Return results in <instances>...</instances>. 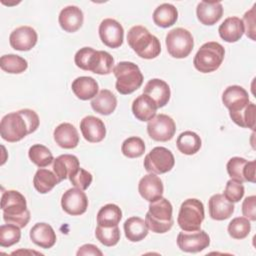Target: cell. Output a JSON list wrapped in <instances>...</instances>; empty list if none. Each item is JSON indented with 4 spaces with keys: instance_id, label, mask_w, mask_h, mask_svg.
<instances>
[{
    "instance_id": "34",
    "label": "cell",
    "mask_w": 256,
    "mask_h": 256,
    "mask_svg": "<svg viewBox=\"0 0 256 256\" xmlns=\"http://www.w3.org/2000/svg\"><path fill=\"white\" fill-rule=\"evenodd\" d=\"M58 183L60 182L55 173L45 168H39L33 178L34 188L41 194L50 192Z\"/></svg>"
},
{
    "instance_id": "21",
    "label": "cell",
    "mask_w": 256,
    "mask_h": 256,
    "mask_svg": "<svg viewBox=\"0 0 256 256\" xmlns=\"http://www.w3.org/2000/svg\"><path fill=\"white\" fill-rule=\"evenodd\" d=\"M60 27L68 33H73L79 30L83 24L84 16L82 10L74 5L67 6L60 11L58 17Z\"/></svg>"
},
{
    "instance_id": "43",
    "label": "cell",
    "mask_w": 256,
    "mask_h": 256,
    "mask_svg": "<svg viewBox=\"0 0 256 256\" xmlns=\"http://www.w3.org/2000/svg\"><path fill=\"white\" fill-rule=\"evenodd\" d=\"M244 193H245V190H244L243 184L234 179H230L226 183L223 195L230 202L236 203V202H239L243 198Z\"/></svg>"
},
{
    "instance_id": "12",
    "label": "cell",
    "mask_w": 256,
    "mask_h": 256,
    "mask_svg": "<svg viewBox=\"0 0 256 256\" xmlns=\"http://www.w3.org/2000/svg\"><path fill=\"white\" fill-rule=\"evenodd\" d=\"M210 244V237L204 230L182 231L177 236V245L181 251L198 253L206 249Z\"/></svg>"
},
{
    "instance_id": "2",
    "label": "cell",
    "mask_w": 256,
    "mask_h": 256,
    "mask_svg": "<svg viewBox=\"0 0 256 256\" xmlns=\"http://www.w3.org/2000/svg\"><path fill=\"white\" fill-rule=\"evenodd\" d=\"M1 209L6 223L24 228L30 220V211L27 209L25 197L16 190H7L1 197Z\"/></svg>"
},
{
    "instance_id": "8",
    "label": "cell",
    "mask_w": 256,
    "mask_h": 256,
    "mask_svg": "<svg viewBox=\"0 0 256 256\" xmlns=\"http://www.w3.org/2000/svg\"><path fill=\"white\" fill-rule=\"evenodd\" d=\"M204 217L203 203L196 198H189L180 206L177 223L183 231H195L200 229Z\"/></svg>"
},
{
    "instance_id": "39",
    "label": "cell",
    "mask_w": 256,
    "mask_h": 256,
    "mask_svg": "<svg viewBox=\"0 0 256 256\" xmlns=\"http://www.w3.org/2000/svg\"><path fill=\"white\" fill-rule=\"evenodd\" d=\"M95 236L97 240L107 247L115 246L120 240V230L118 225L112 227H103L97 225L95 229Z\"/></svg>"
},
{
    "instance_id": "24",
    "label": "cell",
    "mask_w": 256,
    "mask_h": 256,
    "mask_svg": "<svg viewBox=\"0 0 256 256\" xmlns=\"http://www.w3.org/2000/svg\"><path fill=\"white\" fill-rule=\"evenodd\" d=\"M31 241L40 248L49 249L56 243V234L54 229L47 223H36L30 230Z\"/></svg>"
},
{
    "instance_id": "27",
    "label": "cell",
    "mask_w": 256,
    "mask_h": 256,
    "mask_svg": "<svg viewBox=\"0 0 256 256\" xmlns=\"http://www.w3.org/2000/svg\"><path fill=\"white\" fill-rule=\"evenodd\" d=\"M157 105L148 95L141 94L132 103V112L136 119L146 122L156 116Z\"/></svg>"
},
{
    "instance_id": "25",
    "label": "cell",
    "mask_w": 256,
    "mask_h": 256,
    "mask_svg": "<svg viewBox=\"0 0 256 256\" xmlns=\"http://www.w3.org/2000/svg\"><path fill=\"white\" fill-rule=\"evenodd\" d=\"M56 144L64 149H73L79 143V134L74 125L70 123L59 124L53 133Z\"/></svg>"
},
{
    "instance_id": "41",
    "label": "cell",
    "mask_w": 256,
    "mask_h": 256,
    "mask_svg": "<svg viewBox=\"0 0 256 256\" xmlns=\"http://www.w3.org/2000/svg\"><path fill=\"white\" fill-rule=\"evenodd\" d=\"M228 233L234 239L246 238L251 230V224L246 217H236L228 224Z\"/></svg>"
},
{
    "instance_id": "45",
    "label": "cell",
    "mask_w": 256,
    "mask_h": 256,
    "mask_svg": "<svg viewBox=\"0 0 256 256\" xmlns=\"http://www.w3.org/2000/svg\"><path fill=\"white\" fill-rule=\"evenodd\" d=\"M242 22L246 36L255 41V5L244 14Z\"/></svg>"
},
{
    "instance_id": "35",
    "label": "cell",
    "mask_w": 256,
    "mask_h": 256,
    "mask_svg": "<svg viewBox=\"0 0 256 256\" xmlns=\"http://www.w3.org/2000/svg\"><path fill=\"white\" fill-rule=\"evenodd\" d=\"M122 218V211L116 204H106L97 213V224L103 227L117 226Z\"/></svg>"
},
{
    "instance_id": "32",
    "label": "cell",
    "mask_w": 256,
    "mask_h": 256,
    "mask_svg": "<svg viewBox=\"0 0 256 256\" xmlns=\"http://www.w3.org/2000/svg\"><path fill=\"white\" fill-rule=\"evenodd\" d=\"M124 232L126 238L131 242H139L148 235V227L140 217H130L124 222Z\"/></svg>"
},
{
    "instance_id": "20",
    "label": "cell",
    "mask_w": 256,
    "mask_h": 256,
    "mask_svg": "<svg viewBox=\"0 0 256 256\" xmlns=\"http://www.w3.org/2000/svg\"><path fill=\"white\" fill-rule=\"evenodd\" d=\"M143 94L152 98L158 108H162L169 102L171 91L169 85L164 80L154 78L146 83Z\"/></svg>"
},
{
    "instance_id": "7",
    "label": "cell",
    "mask_w": 256,
    "mask_h": 256,
    "mask_svg": "<svg viewBox=\"0 0 256 256\" xmlns=\"http://www.w3.org/2000/svg\"><path fill=\"white\" fill-rule=\"evenodd\" d=\"M225 56L224 47L215 41L204 43L193 59V65L201 73L216 71L222 64Z\"/></svg>"
},
{
    "instance_id": "47",
    "label": "cell",
    "mask_w": 256,
    "mask_h": 256,
    "mask_svg": "<svg viewBox=\"0 0 256 256\" xmlns=\"http://www.w3.org/2000/svg\"><path fill=\"white\" fill-rule=\"evenodd\" d=\"M78 256L80 255H99V256H102L103 253L102 251L96 246V245H93V244H85L83 246H81L77 253H76Z\"/></svg>"
},
{
    "instance_id": "38",
    "label": "cell",
    "mask_w": 256,
    "mask_h": 256,
    "mask_svg": "<svg viewBox=\"0 0 256 256\" xmlns=\"http://www.w3.org/2000/svg\"><path fill=\"white\" fill-rule=\"evenodd\" d=\"M28 156L31 162L34 163L39 168H44L54 161L52 152L42 144L32 145L29 148Z\"/></svg>"
},
{
    "instance_id": "26",
    "label": "cell",
    "mask_w": 256,
    "mask_h": 256,
    "mask_svg": "<svg viewBox=\"0 0 256 256\" xmlns=\"http://www.w3.org/2000/svg\"><path fill=\"white\" fill-rule=\"evenodd\" d=\"M80 167L79 160L75 155L63 154L53 161V172L57 176L59 182L69 178Z\"/></svg>"
},
{
    "instance_id": "5",
    "label": "cell",
    "mask_w": 256,
    "mask_h": 256,
    "mask_svg": "<svg viewBox=\"0 0 256 256\" xmlns=\"http://www.w3.org/2000/svg\"><path fill=\"white\" fill-rule=\"evenodd\" d=\"M148 212L145 215V223L154 233H166L173 226V207L169 200L164 197L150 202Z\"/></svg>"
},
{
    "instance_id": "33",
    "label": "cell",
    "mask_w": 256,
    "mask_h": 256,
    "mask_svg": "<svg viewBox=\"0 0 256 256\" xmlns=\"http://www.w3.org/2000/svg\"><path fill=\"white\" fill-rule=\"evenodd\" d=\"M201 138L193 131L182 132L176 140L178 150L185 155H193L201 148Z\"/></svg>"
},
{
    "instance_id": "36",
    "label": "cell",
    "mask_w": 256,
    "mask_h": 256,
    "mask_svg": "<svg viewBox=\"0 0 256 256\" xmlns=\"http://www.w3.org/2000/svg\"><path fill=\"white\" fill-rule=\"evenodd\" d=\"M255 104L253 102H249L244 108L236 112H229V115L232 121L238 126L253 130L255 128Z\"/></svg>"
},
{
    "instance_id": "28",
    "label": "cell",
    "mask_w": 256,
    "mask_h": 256,
    "mask_svg": "<svg viewBox=\"0 0 256 256\" xmlns=\"http://www.w3.org/2000/svg\"><path fill=\"white\" fill-rule=\"evenodd\" d=\"M218 32L224 41L228 43L237 42L244 34V25L242 19L235 16L226 18L219 26Z\"/></svg>"
},
{
    "instance_id": "1",
    "label": "cell",
    "mask_w": 256,
    "mask_h": 256,
    "mask_svg": "<svg viewBox=\"0 0 256 256\" xmlns=\"http://www.w3.org/2000/svg\"><path fill=\"white\" fill-rule=\"evenodd\" d=\"M40 120L37 113L31 109H22L17 112L8 113L0 123V134L2 139L8 142H18L39 127Z\"/></svg>"
},
{
    "instance_id": "31",
    "label": "cell",
    "mask_w": 256,
    "mask_h": 256,
    "mask_svg": "<svg viewBox=\"0 0 256 256\" xmlns=\"http://www.w3.org/2000/svg\"><path fill=\"white\" fill-rule=\"evenodd\" d=\"M178 19L177 8L170 3H163L159 5L153 12L154 23L162 28L171 27Z\"/></svg>"
},
{
    "instance_id": "15",
    "label": "cell",
    "mask_w": 256,
    "mask_h": 256,
    "mask_svg": "<svg viewBox=\"0 0 256 256\" xmlns=\"http://www.w3.org/2000/svg\"><path fill=\"white\" fill-rule=\"evenodd\" d=\"M99 37L107 47L118 48L123 43L124 29L117 20L106 18L99 25Z\"/></svg>"
},
{
    "instance_id": "16",
    "label": "cell",
    "mask_w": 256,
    "mask_h": 256,
    "mask_svg": "<svg viewBox=\"0 0 256 256\" xmlns=\"http://www.w3.org/2000/svg\"><path fill=\"white\" fill-rule=\"evenodd\" d=\"M37 40V32L30 26H20L14 29L9 36L11 47L18 51L31 50L36 45Z\"/></svg>"
},
{
    "instance_id": "37",
    "label": "cell",
    "mask_w": 256,
    "mask_h": 256,
    "mask_svg": "<svg viewBox=\"0 0 256 256\" xmlns=\"http://www.w3.org/2000/svg\"><path fill=\"white\" fill-rule=\"evenodd\" d=\"M0 67L3 71L7 73L20 74L27 69L28 63L26 59H24L19 55L7 54V55L1 56Z\"/></svg>"
},
{
    "instance_id": "11",
    "label": "cell",
    "mask_w": 256,
    "mask_h": 256,
    "mask_svg": "<svg viewBox=\"0 0 256 256\" xmlns=\"http://www.w3.org/2000/svg\"><path fill=\"white\" fill-rule=\"evenodd\" d=\"M147 132L153 140L166 142L171 140L175 135L176 124L170 116L166 114H159L148 121Z\"/></svg>"
},
{
    "instance_id": "18",
    "label": "cell",
    "mask_w": 256,
    "mask_h": 256,
    "mask_svg": "<svg viewBox=\"0 0 256 256\" xmlns=\"http://www.w3.org/2000/svg\"><path fill=\"white\" fill-rule=\"evenodd\" d=\"M80 130L84 139L90 143L101 142L106 135L104 122L95 116L84 117L80 122Z\"/></svg>"
},
{
    "instance_id": "42",
    "label": "cell",
    "mask_w": 256,
    "mask_h": 256,
    "mask_svg": "<svg viewBox=\"0 0 256 256\" xmlns=\"http://www.w3.org/2000/svg\"><path fill=\"white\" fill-rule=\"evenodd\" d=\"M21 238L20 227L14 224H3L0 226V246L10 247L19 242Z\"/></svg>"
},
{
    "instance_id": "46",
    "label": "cell",
    "mask_w": 256,
    "mask_h": 256,
    "mask_svg": "<svg viewBox=\"0 0 256 256\" xmlns=\"http://www.w3.org/2000/svg\"><path fill=\"white\" fill-rule=\"evenodd\" d=\"M256 196L252 195V196H248L244 199L243 203H242V213L243 215L251 220V221H255L256 220Z\"/></svg>"
},
{
    "instance_id": "30",
    "label": "cell",
    "mask_w": 256,
    "mask_h": 256,
    "mask_svg": "<svg viewBox=\"0 0 256 256\" xmlns=\"http://www.w3.org/2000/svg\"><path fill=\"white\" fill-rule=\"evenodd\" d=\"M91 107L101 115H110L117 107V98L110 90L103 89L92 99Z\"/></svg>"
},
{
    "instance_id": "4",
    "label": "cell",
    "mask_w": 256,
    "mask_h": 256,
    "mask_svg": "<svg viewBox=\"0 0 256 256\" xmlns=\"http://www.w3.org/2000/svg\"><path fill=\"white\" fill-rule=\"evenodd\" d=\"M127 42L132 50L143 59L156 58L161 52L159 39L141 25L130 28L127 34Z\"/></svg>"
},
{
    "instance_id": "13",
    "label": "cell",
    "mask_w": 256,
    "mask_h": 256,
    "mask_svg": "<svg viewBox=\"0 0 256 256\" xmlns=\"http://www.w3.org/2000/svg\"><path fill=\"white\" fill-rule=\"evenodd\" d=\"M255 161H247L242 157H232L227 162V173L236 181L255 182Z\"/></svg>"
},
{
    "instance_id": "22",
    "label": "cell",
    "mask_w": 256,
    "mask_h": 256,
    "mask_svg": "<svg viewBox=\"0 0 256 256\" xmlns=\"http://www.w3.org/2000/svg\"><path fill=\"white\" fill-rule=\"evenodd\" d=\"M209 215L212 219L222 221L230 218L234 212V204L227 200L223 194H214L208 201Z\"/></svg>"
},
{
    "instance_id": "10",
    "label": "cell",
    "mask_w": 256,
    "mask_h": 256,
    "mask_svg": "<svg viewBox=\"0 0 256 256\" xmlns=\"http://www.w3.org/2000/svg\"><path fill=\"white\" fill-rule=\"evenodd\" d=\"M144 168L153 174H164L169 172L175 164L173 153L162 146L154 147L144 158Z\"/></svg>"
},
{
    "instance_id": "6",
    "label": "cell",
    "mask_w": 256,
    "mask_h": 256,
    "mask_svg": "<svg viewBox=\"0 0 256 256\" xmlns=\"http://www.w3.org/2000/svg\"><path fill=\"white\" fill-rule=\"evenodd\" d=\"M113 73L116 77V90L122 95L133 93L143 83V74L133 62H119L113 68Z\"/></svg>"
},
{
    "instance_id": "9",
    "label": "cell",
    "mask_w": 256,
    "mask_h": 256,
    "mask_svg": "<svg viewBox=\"0 0 256 256\" xmlns=\"http://www.w3.org/2000/svg\"><path fill=\"white\" fill-rule=\"evenodd\" d=\"M167 51L173 58H186L193 50L194 40L192 34L181 27L170 30L165 38Z\"/></svg>"
},
{
    "instance_id": "14",
    "label": "cell",
    "mask_w": 256,
    "mask_h": 256,
    "mask_svg": "<svg viewBox=\"0 0 256 256\" xmlns=\"http://www.w3.org/2000/svg\"><path fill=\"white\" fill-rule=\"evenodd\" d=\"M61 206L67 214L78 216L86 212L88 208V199L83 190L76 187L70 188L62 195Z\"/></svg>"
},
{
    "instance_id": "17",
    "label": "cell",
    "mask_w": 256,
    "mask_h": 256,
    "mask_svg": "<svg viewBox=\"0 0 256 256\" xmlns=\"http://www.w3.org/2000/svg\"><path fill=\"white\" fill-rule=\"evenodd\" d=\"M138 191L144 200L148 202H154L160 199L163 195V182L158 176H156V174L149 173L140 179L138 184Z\"/></svg>"
},
{
    "instance_id": "29",
    "label": "cell",
    "mask_w": 256,
    "mask_h": 256,
    "mask_svg": "<svg viewBox=\"0 0 256 256\" xmlns=\"http://www.w3.org/2000/svg\"><path fill=\"white\" fill-rule=\"evenodd\" d=\"M72 91L80 100L93 99L99 91L97 81L89 76L77 77L71 85Z\"/></svg>"
},
{
    "instance_id": "40",
    "label": "cell",
    "mask_w": 256,
    "mask_h": 256,
    "mask_svg": "<svg viewBox=\"0 0 256 256\" xmlns=\"http://www.w3.org/2000/svg\"><path fill=\"white\" fill-rule=\"evenodd\" d=\"M121 152L128 158H138L145 152L144 141L137 136L129 137L122 143Z\"/></svg>"
},
{
    "instance_id": "3",
    "label": "cell",
    "mask_w": 256,
    "mask_h": 256,
    "mask_svg": "<svg viewBox=\"0 0 256 256\" xmlns=\"http://www.w3.org/2000/svg\"><path fill=\"white\" fill-rule=\"evenodd\" d=\"M74 62L82 70L91 71L99 75H107L113 71L114 58L106 51L83 47L76 52Z\"/></svg>"
},
{
    "instance_id": "19",
    "label": "cell",
    "mask_w": 256,
    "mask_h": 256,
    "mask_svg": "<svg viewBox=\"0 0 256 256\" xmlns=\"http://www.w3.org/2000/svg\"><path fill=\"white\" fill-rule=\"evenodd\" d=\"M222 102L229 112H236L244 108L250 101L248 92L239 85L228 86L222 94Z\"/></svg>"
},
{
    "instance_id": "23",
    "label": "cell",
    "mask_w": 256,
    "mask_h": 256,
    "mask_svg": "<svg viewBox=\"0 0 256 256\" xmlns=\"http://www.w3.org/2000/svg\"><path fill=\"white\" fill-rule=\"evenodd\" d=\"M196 15L201 24L211 26L216 24L223 15L221 2L201 1L196 8Z\"/></svg>"
},
{
    "instance_id": "44",
    "label": "cell",
    "mask_w": 256,
    "mask_h": 256,
    "mask_svg": "<svg viewBox=\"0 0 256 256\" xmlns=\"http://www.w3.org/2000/svg\"><path fill=\"white\" fill-rule=\"evenodd\" d=\"M69 180L74 187L79 188L81 190H86L92 183L93 177L90 172L79 167L77 171L69 177Z\"/></svg>"
}]
</instances>
